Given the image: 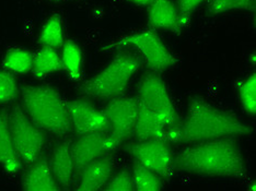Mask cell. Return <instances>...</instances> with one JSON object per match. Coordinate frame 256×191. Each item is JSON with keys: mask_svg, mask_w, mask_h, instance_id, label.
Wrapping results in <instances>:
<instances>
[{"mask_svg": "<svg viewBox=\"0 0 256 191\" xmlns=\"http://www.w3.org/2000/svg\"><path fill=\"white\" fill-rule=\"evenodd\" d=\"M23 109L42 130L54 135L70 131L68 106L62 94L46 85H26L21 90Z\"/></svg>", "mask_w": 256, "mask_h": 191, "instance_id": "3957f363", "label": "cell"}, {"mask_svg": "<svg viewBox=\"0 0 256 191\" xmlns=\"http://www.w3.org/2000/svg\"><path fill=\"white\" fill-rule=\"evenodd\" d=\"M114 171V162L110 156L104 155L102 158L91 162L84 169L79 172V181L77 190L96 191L102 189L112 177Z\"/></svg>", "mask_w": 256, "mask_h": 191, "instance_id": "7c38bea8", "label": "cell"}, {"mask_svg": "<svg viewBox=\"0 0 256 191\" xmlns=\"http://www.w3.org/2000/svg\"><path fill=\"white\" fill-rule=\"evenodd\" d=\"M238 94L243 108L250 114H256V76L251 74L246 80H244L238 88Z\"/></svg>", "mask_w": 256, "mask_h": 191, "instance_id": "cb8c5ba5", "label": "cell"}, {"mask_svg": "<svg viewBox=\"0 0 256 191\" xmlns=\"http://www.w3.org/2000/svg\"><path fill=\"white\" fill-rule=\"evenodd\" d=\"M128 47L136 49L146 61L147 66L154 71L166 70L176 63V59L171 51L154 31H140L128 34L106 46L104 50H118Z\"/></svg>", "mask_w": 256, "mask_h": 191, "instance_id": "5b68a950", "label": "cell"}, {"mask_svg": "<svg viewBox=\"0 0 256 191\" xmlns=\"http://www.w3.org/2000/svg\"><path fill=\"white\" fill-rule=\"evenodd\" d=\"M253 128L234 114L222 111L202 98L190 101L183 123L168 128V142H202L214 139L248 136Z\"/></svg>", "mask_w": 256, "mask_h": 191, "instance_id": "6da1fadb", "label": "cell"}, {"mask_svg": "<svg viewBox=\"0 0 256 191\" xmlns=\"http://www.w3.org/2000/svg\"><path fill=\"white\" fill-rule=\"evenodd\" d=\"M9 128L16 153L22 163L32 164L42 152L45 138L42 129L33 123L21 106L9 113Z\"/></svg>", "mask_w": 256, "mask_h": 191, "instance_id": "8992f818", "label": "cell"}, {"mask_svg": "<svg viewBox=\"0 0 256 191\" xmlns=\"http://www.w3.org/2000/svg\"><path fill=\"white\" fill-rule=\"evenodd\" d=\"M40 43L43 47L57 49L64 45V25L60 15H52L44 23L40 34Z\"/></svg>", "mask_w": 256, "mask_h": 191, "instance_id": "ffe728a7", "label": "cell"}, {"mask_svg": "<svg viewBox=\"0 0 256 191\" xmlns=\"http://www.w3.org/2000/svg\"><path fill=\"white\" fill-rule=\"evenodd\" d=\"M116 147L110 140V135L106 131L81 135L72 146L76 172L79 173L91 162L108 155V152L114 151Z\"/></svg>", "mask_w": 256, "mask_h": 191, "instance_id": "30bf717a", "label": "cell"}, {"mask_svg": "<svg viewBox=\"0 0 256 191\" xmlns=\"http://www.w3.org/2000/svg\"><path fill=\"white\" fill-rule=\"evenodd\" d=\"M62 69L65 70L70 79L78 81L82 77L84 57L79 46L72 40H67L62 45Z\"/></svg>", "mask_w": 256, "mask_h": 191, "instance_id": "d6986e66", "label": "cell"}, {"mask_svg": "<svg viewBox=\"0 0 256 191\" xmlns=\"http://www.w3.org/2000/svg\"><path fill=\"white\" fill-rule=\"evenodd\" d=\"M137 100L161 119L168 128L176 125L178 114L162 78L154 72L147 73L138 85Z\"/></svg>", "mask_w": 256, "mask_h": 191, "instance_id": "52a82bcc", "label": "cell"}, {"mask_svg": "<svg viewBox=\"0 0 256 191\" xmlns=\"http://www.w3.org/2000/svg\"><path fill=\"white\" fill-rule=\"evenodd\" d=\"M34 56L28 50L16 48L10 50L4 56V65L9 72L28 73L32 71Z\"/></svg>", "mask_w": 256, "mask_h": 191, "instance_id": "44dd1931", "label": "cell"}, {"mask_svg": "<svg viewBox=\"0 0 256 191\" xmlns=\"http://www.w3.org/2000/svg\"><path fill=\"white\" fill-rule=\"evenodd\" d=\"M139 103V102H138ZM134 134L139 141L144 140H166L168 127L161 119L148 107L138 104V112L136 116Z\"/></svg>", "mask_w": 256, "mask_h": 191, "instance_id": "5bb4252c", "label": "cell"}, {"mask_svg": "<svg viewBox=\"0 0 256 191\" xmlns=\"http://www.w3.org/2000/svg\"><path fill=\"white\" fill-rule=\"evenodd\" d=\"M18 94V85L9 71H0V104L12 102Z\"/></svg>", "mask_w": 256, "mask_h": 191, "instance_id": "d4e9b609", "label": "cell"}, {"mask_svg": "<svg viewBox=\"0 0 256 191\" xmlns=\"http://www.w3.org/2000/svg\"><path fill=\"white\" fill-rule=\"evenodd\" d=\"M132 179L137 191H158L162 189L161 176L139 163L134 167Z\"/></svg>", "mask_w": 256, "mask_h": 191, "instance_id": "7402d4cb", "label": "cell"}, {"mask_svg": "<svg viewBox=\"0 0 256 191\" xmlns=\"http://www.w3.org/2000/svg\"><path fill=\"white\" fill-rule=\"evenodd\" d=\"M207 0H178V13H180V23H181V28H183L190 18V14L194 10L200 7Z\"/></svg>", "mask_w": 256, "mask_h": 191, "instance_id": "4316f807", "label": "cell"}, {"mask_svg": "<svg viewBox=\"0 0 256 191\" xmlns=\"http://www.w3.org/2000/svg\"><path fill=\"white\" fill-rule=\"evenodd\" d=\"M148 11V22L152 28L181 30L178 9L172 0H152Z\"/></svg>", "mask_w": 256, "mask_h": 191, "instance_id": "2e32d148", "label": "cell"}, {"mask_svg": "<svg viewBox=\"0 0 256 191\" xmlns=\"http://www.w3.org/2000/svg\"><path fill=\"white\" fill-rule=\"evenodd\" d=\"M138 104L137 98L118 96L112 98L104 108L103 113L110 129L108 135L116 149L134 134Z\"/></svg>", "mask_w": 256, "mask_h": 191, "instance_id": "ba28073f", "label": "cell"}, {"mask_svg": "<svg viewBox=\"0 0 256 191\" xmlns=\"http://www.w3.org/2000/svg\"><path fill=\"white\" fill-rule=\"evenodd\" d=\"M23 176L22 186L26 191H57L60 185L52 172L50 161L46 158L38 159Z\"/></svg>", "mask_w": 256, "mask_h": 191, "instance_id": "9a60e30c", "label": "cell"}, {"mask_svg": "<svg viewBox=\"0 0 256 191\" xmlns=\"http://www.w3.org/2000/svg\"><path fill=\"white\" fill-rule=\"evenodd\" d=\"M140 67L139 58L132 54L120 55L101 72L80 86L84 95L93 98H114L127 89L132 78Z\"/></svg>", "mask_w": 256, "mask_h": 191, "instance_id": "277c9868", "label": "cell"}, {"mask_svg": "<svg viewBox=\"0 0 256 191\" xmlns=\"http://www.w3.org/2000/svg\"><path fill=\"white\" fill-rule=\"evenodd\" d=\"M21 160L16 153L9 128V114L0 113V164L6 171L14 174L20 170Z\"/></svg>", "mask_w": 256, "mask_h": 191, "instance_id": "e0dca14e", "label": "cell"}, {"mask_svg": "<svg viewBox=\"0 0 256 191\" xmlns=\"http://www.w3.org/2000/svg\"><path fill=\"white\" fill-rule=\"evenodd\" d=\"M50 165L60 189H69L74 183L76 167L72 153V146L68 142L60 143L52 153Z\"/></svg>", "mask_w": 256, "mask_h": 191, "instance_id": "4fadbf2b", "label": "cell"}, {"mask_svg": "<svg viewBox=\"0 0 256 191\" xmlns=\"http://www.w3.org/2000/svg\"><path fill=\"white\" fill-rule=\"evenodd\" d=\"M178 171L210 177H241L244 161L240 146L231 138L200 142L180 152L173 159Z\"/></svg>", "mask_w": 256, "mask_h": 191, "instance_id": "7a4b0ae2", "label": "cell"}, {"mask_svg": "<svg viewBox=\"0 0 256 191\" xmlns=\"http://www.w3.org/2000/svg\"><path fill=\"white\" fill-rule=\"evenodd\" d=\"M62 69V56L56 49L43 47L33 58L32 72L38 78H43Z\"/></svg>", "mask_w": 256, "mask_h": 191, "instance_id": "ac0fdd59", "label": "cell"}, {"mask_svg": "<svg viewBox=\"0 0 256 191\" xmlns=\"http://www.w3.org/2000/svg\"><path fill=\"white\" fill-rule=\"evenodd\" d=\"M104 189L108 191H132L135 190L132 175L127 171H122L108 179Z\"/></svg>", "mask_w": 256, "mask_h": 191, "instance_id": "484cf974", "label": "cell"}, {"mask_svg": "<svg viewBox=\"0 0 256 191\" xmlns=\"http://www.w3.org/2000/svg\"><path fill=\"white\" fill-rule=\"evenodd\" d=\"M128 1H130L132 3H135V4H139V5H149L151 2H152V0H128Z\"/></svg>", "mask_w": 256, "mask_h": 191, "instance_id": "83f0119b", "label": "cell"}, {"mask_svg": "<svg viewBox=\"0 0 256 191\" xmlns=\"http://www.w3.org/2000/svg\"><path fill=\"white\" fill-rule=\"evenodd\" d=\"M137 163L146 166L161 177H168L173 169V154L166 140H144L127 147Z\"/></svg>", "mask_w": 256, "mask_h": 191, "instance_id": "9c48e42d", "label": "cell"}, {"mask_svg": "<svg viewBox=\"0 0 256 191\" xmlns=\"http://www.w3.org/2000/svg\"><path fill=\"white\" fill-rule=\"evenodd\" d=\"M255 0H212L209 11L220 14L230 11H254Z\"/></svg>", "mask_w": 256, "mask_h": 191, "instance_id": "603a6c76", "label": "cell"}, {"mask_svg": "<svg viewBox=\"0 0 256 191\" xmlns=\"http://www.w3.org/2000/svg\"><path fill=\"white\" fill-rule=\"evenodd\" d=\"M67 106L72 129L77 134L86 135L108 129V125L106 115L88 102L74 100L68 102Z\"/></svg>", "mask_w": 256, "mask_h": 191, "instance_id": "8fae6325", "label": "cell"}]
</instances>
